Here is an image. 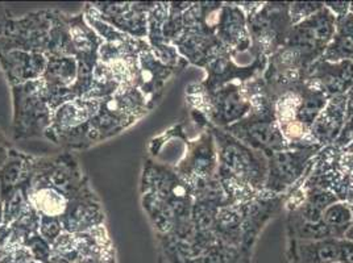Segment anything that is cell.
<instances>
[{
    "instance_id": "obj_19",
    "label": "cell",
    "mask_w": 353,
    "mask_h": 263,
    "mask_svg": "<svg viewBox=\"0 0 353 263\" xmlns=\"http://www.w3.org/2000/svg\"><path fill=\"white\" fill-rule=\"evenodd\" d=\"M288 255L292 263H336L343 261V240H289Z\"/></svg>"
},
{
    "instance_id": "obj_14",
    "label": "cell",
    "mask_w": 353,
    "mask_h": 263,
    "mask_svg": "<svg viewBox=\"0 0 353 263\" xmlns=\"http://www.w3.org/2000/svg\"><path fill=\"white\" fill-rule=\"evenodd\" d=\"M48 59L43 53L26 50L0 52V67L11 87L43 78Z\"/></svg>"
},
{
    "instance_id": "obj_3",
    "label": "cell",
    "mask_w": 353,
    "mask_h": 263,
    "mask_svg": "<svg viewBox=\"0 0 353 263\" xmlns=\"http://www.w3.org/2000/svg\"><path fill=\"white\" fill-rule=\"evenodd\" d=\"M149 109L147 98L132 85L121 86L115 95L103 99L98 115L90 121V140L97 144L130 128L145 116Z\"/></svg>"
},
{
    "instance_id": "obj_33",
    "label": "cell",
    "mask_w": 353,
    "mask_h": 263,
    "mask_svg": "<svg viewBox=\"0 0 353 263\" xmlns=\"http://www.w3.org/2000/svg\"><path fill=\"white\" fill-rule=\"evenodd\" d=\"M347 96V120L353 116V87L345 94Z\"/></svg>"
},
{
    "instance_id": "obj_31",
    "label": "cell",
    "mask_w": 353,
    "mask_h": 263,
    "mask_svg": "<svg viewBox=\"0 0 353 263\" xmlns=\"http://www.w3.org/2000/svg\"><path fill=\"white\" fill-rule=\"evenodd\" d=\"M12 150L14 149L11 147L8 138L6 137V134L3 132L0 131V167L4 165V162L8 160Z\"/></svg>"
},
{
    "instance_id": "obj_4",
    "label": "cell",
    "mask_w": 353,
    "mask_h": 263,
    "mask_svg": "<svg viewBox=\"0 0 353 263\" xmlns=\"http://www.w3.org/2000/svg\"><path fill=\"white\" fill-rule=\"evenodd\" d=\"M188 94L192 109L203 114L210 125L221 129L243 120L252 111V101L245 83H230L212 92L203 91L198 85L189 88Z\"/></svg>"
},
{
    "instance_id": "obj_10",
    "label": "cell",
    "mask_w": 353,
    "mask_h": 263,
    "mask_svg": "<svg viewBox=\"0 0 353 263\" xmlns=\"http://www.w3.org/2000/svg\"><path fill=\"white\" fill-rule=\"evenodd\" d=\"M176 173L189 185L192 192L218 176V153L211 132H203L189 145L183 161L176 167Z\"/></svg>"
},
{
    "instance_id": "obj_21",
    "label": "cell",
    "mask_w": 353,
    "mask_h": 263,
    "mask_svg": "<svg viewBox=\"0 0 353 263\" xmlns=\"http://www.w3.org/2000/svg\"><path fill=\"white\" fill-rule=\"evenodd\" d=\"M46 69L41 81L45 94L73 87L78 79V61L74 56H46Z\"/></svg>"
},
{
    "instance_id": "obj_37",
    "label": "cell",
    "mask_w": 353,
    "mask_h": 263,
    "mask_svg": "<svg viewBox=\"0 0 353 263\" xmlns=\"http://www.w3.org/2000/svg\"><path fill=\"white\" fill-rule=\"evenodd\" d=\"M336 263H344V262H336Z\"/></svg>"
},
{
    "instance_id": "obj_9",
    "label": "cell",
    "mask_w": 353,
    "mask_h": 263,
    "mask_svg": "<svg viewBox=\"0 0 353 263\" xmlns=\"http://www.w3.org/2000/svg\"><path fill=\"white\" fill-rule=\"evenodd\" d=\"M53 10L34 11L21 17H11L0 37V52L26 50L46 54Z\"/></svg>"
},
{
    "instance_id": "obj_30",
    "label": "cell",
    "mask_w": 353,
    "mask_h": 263,
    "mask_svg": "<svg viewBox=\"0 0 353 263\" xmlns=\"http://www.w3.org/2000/svg\"><path fill=\"white\" fill-rule=\"evenodd\" d=\"M324 6L334 14V15L336 16V20L338 19H341V17H344L345 15H348L350 14V7H351V3H345V1H336V3H334V1H327V3H324Z\"/></svg>"
},
{
    "instance_id": "obj_5",
    "label": "cell",
    "mask_w": 353,
    "mask_h": 263,
    "mask_svg": "<svg viewBox=\"0 0 353 263\" xmlns=\"http://www.w3.org/2000/svg\"><path fill=\"white\" fill-rule=\"evenodd\" d=\"M102 101L77 98L54 109L52 125L45 137L68 149H85L92 145L90 140V121L98 115Z\"/></svg>"
},
{
    "instance_id": "obj_35",
    "label": "cell",
    "mask_w": 353,
    "mask_h": 263,
    "mask_svg": "<svg viewBox=\"0 0 353 263\" xmlns=\"http://www.w3.org/2000/svg\"><path fill=\"white\" fill-rule=\"evenodd\" d=\"M3 225V202L0 200V227Z\"/></svg>"
},
{
    "instance_id": "obj_28",
    "label": "cell",
    "mask_w": 353,
    "mask_h": 263,
    "mask_svg": "<svg viewBox=\"0 0 353 263\" xmlns=\"http://www.w3.org/2000/svg\"><path fill=\"white\" fill-rule=\"evenodd\" d=\"M33 260L30 249L20 245H6L0 248V263H30Z\"/></svg>"
},
{
    "instance_id": "obj_26",
    "label": "cell",
    "mask_w": 353,
    "mask_h": 263,
    "mask_svg": "<svg viewBox=\"0 0 353 263\" xmlns=\"http://www.w3.org/2000/svg\"><path fill=\"white\" fill-rule=\"evenodd\" d=\"M26 248L30 249V254L36 262L50 263L52 245L45 241L40 233L33 234L27 241Z\"/></svg>"
},
{
    "instance_id": "obj_6",
    "label": "cell",
    "mask_w": 353,
    "mask_h": 263,
    "mask_svg": "<svg viewBox=\"0 0 353 263\" xmlns=\"http://www.w3.org/2000/svg\"><path fill=\"white\" fill-rule=\"evenodd\" d=\"M14 140L45 137L52 125L53 109L45 98L44 82L41 79L14 86Z\"/></svg>"
},
{
    "instance_id": "obj_16",
    "label": "cell",
    "mask_w": 353,
    "mask_h": 263,
    "mask_svg": "<svg viewBox=\"0 0 353 263\" xmlns=\"http://www.w3.org/2000/svg\"><path fill=\"white\" fill-rule=\"evenodd\" d=\"M215 36L227 52L247 50L252 46L248 19L237 3H223Z\"/></svg>"
},
{
    "instance_id": "obj_13",
    "label": "cell",
    "mask_w": 353,
    "mask_h": 263,
    "mask_svg": "<svg viewBox=\"0 0 353 263\" xmlns=\"http://www.w3.org/2000/svg\"><path fill=\"white\" fill-rule=\"evenodd\" d=\"M303 81L322 90L328 98L345 95L353 87V62L318 59L307 69Z\"/></svg>"
},
{
    "instance_id": "obj_1",
    "label": "cell",
    "mask_w": 353,
    "mask_h": 263,
    "mask_svg": "<svg viewBox=\"0 0 353 263\" xmlns=\"http://www.w3.org/2000/svg\"><path fill=\"white\" fill-rule=\"evenodd\" d=\"M216 153L218 179L234 203L265 196L268 158L263 153L240 143L228 132L208 124Z\"/></svg>"
},
{
    "instance_id": "obj_36",
    "label": "cell",
    "mask_w": 353,
    "mask_h": 263,
    "mask_svg": "<svg viewBox=\"0 0 353 263\" xmlns=\"http://www.w3.org/2000/svg\"><path fill=\"white\" fill-rule=\"evenodd\" d=\"M350 12L353 14V3H351V7H350Z\"/></svg>"
},
{
    "instance_id": "obj_25",
    "label": "cell",
    "mask_w": 353,
    "mask_h": 263,
    "mask_svg": "<svg viewBox=\"0 0 353 263\" xmlns=\"http://www.w3.org/2000/svg\"><path fill=\"white\" fill-rule=\"evenodd\" d=\"M353 221V207L347 202H336L330 205L323 213V222L330 229L332 238L343 240Z\"/></svg>"
},
{
    "instance_id": "obj_29",
    "label": "cell",
    "mask_w": 353,
    "mask_h": 263,
    "mask_svg": "<svg viewBox=\"0 0 353 263\" xmlns=\"http://www.w3.org/2000/svg\"><path fill=\"white\" fill-rule=\"evenodd\" d=\"M324 7V3H289V15L293 25L309 19Z\"/></svg>"
},
{
    "instance_id": "obj_23",
    "label": "cell",
    "mask_w": 353,
    "mask_h": 263,
    "mask_svg": "<svg viewBox=\"0 0 353 263\" xmlns=\"http://www.w3.org/2000/svg\"><path fill=\"white\" fill-rule=\"evenodd\" d=\"M321 59L327 62H353V14L350 12L338 19L335 34Z\"/></svg>"
},
{
    "instance_id": "obj_11",
    "label": "cell",
    "mask_w": 353,
    "mask_h": 263,
    "mask_svg": "<svg viewBox=\"0 0 353 263\" xmlns=\"http://www.w3.org/2000/svg\"><path fill=\"white\" fill-rule=\"evenodd\" d=\"M98 15L133 39L147 40L148 14L154 3H91Z\"/></svg>"
},
{
    "instance_id": "obj_22",
    "label": "cell",
    "mask_w": 353,
    "mask_h": 263,
    "mask_svg": "<svg viewBox=\"0 0 353 263\" xmlns=\"http://www.w3.org/2000/svg\"><path fill=\"white\" fill-rule=\"evenodd\" d=\"M32 158L12 150L8 160L0 167V200L3 202L12 191L24 185L30 178Z\"/></svg>"
},
{
    "instance_id": "obj_12",
    "label": "cell",
    "mask_w": 353,
    "mask_h": 263,
    "mask_svg": "<svg viewBox=\"0 0 353 263\" xmlns=\"http://www.w3.org/2000/svg\"><path fill=\"white\" fill-rule=\"evenodd\" d=\"M104 219L103 207L88 183L69 200L66 211L61 216V222L65 233L78 234L102 227Z\"/></svg>"
},
{
    "instance_id": "obj_2",
    "label": "cell",
    "mask_w": 353,
    "mask_h": 263,
    "mask_svg": "<svg viewBox=\"0 0 353 263\" xmlns=\"http://www.w3.org/2000/svg\"><path fill=\"white\" fill-rule=\"evenodd\" d=\"M328 101L330 98L322 90L305 81L298 82L276 99L277 121L285 140L290 145L315 144L310 133L311 127Z\"/></svg>"
},
{
    "instance_id": "obj_18",
    "label": "cell",
    "mask_w": 353,
    "mask_h": 263,
    "mask_svg": "<svg viewBox=\"0 0 353 263\" xmlns=\"http://www.w3.org/2000/svg\"><path fill=\"white\" fill-rule=\"evenodd\" d=\"M347 121V96L339 95L330 98L322 114L311 127V138L322 147H332Z\"/></svg>"
},
{
    "instance_id": "obj_27",
    "label": "cell",
    "mask_w": 353,
    "mask_h": 263,
    "mask_svg": "<svg viewBox=\"0 0 353 263\" xmlns=\"http://www.w3.org/2000/svg\"><path fill=\"white\" fill-rule=\"evenodd\" d=\"M39 233L44 238L45 241H48L50 245H53L59 240V235L63 233L61 218L40 215Z\"/></svg>"
},
{
    "instance_id": "obj_32",
    "label": "cell",
    "mask_w": 353,
    "mask_h": 263,
    "mask_svg": "<svg viewBox=\"0 0 353 263\" xmlns=\"http://www.w3.org/2000/svg\"><path fill=\"white\" fill-rule=\"evenodd\" d=\"M12 16L10 15V10H7L6 7H1L0 6V37L3 36L4 30H6V25L8 23V20L11 19Z\"/></svg>"
},
{
    "instance_id": "obj_17",
    "label": "cell",
    "mask_w": 353,
    "mask_h": 263,
    "mask_svg": "<svg viewBox=\"0 0 353 263\" xmlns=\"http://www.w3.org/2000/svg\"><path fill=\"white\" fill-rule=\"evenodd\" d=\"M174 69L163 65L157 59L150 48L143 50L137 56V70L134 78V86L139 88L147 98L150 108L161 94L165 83L174 74Z\"/></svg>"
},
{
    "instance_id": "obj_7",
    "label": "cell",
    "mask_w": 353,
    "mask_h": 263,
    "mask_svg": "<svg viewBox=\"0 0 353 263\" xmlns=\"http://www.w3.org/2000/svg\"><path fill=\"white\" fill-rule=\"evenodd\" d=\"M323 147L316 144L290 145L268 157L265 196H282L309 174L315 157Z\"/></svg>"
},
{
    "instance_id": "obj_24",
    "label": "cell",
    "mask_w": 353,
    "mask_h": 263,
    "mask_svg": "<svg viewBox=\"0 0 353 263\" xmlns=\"http://www.w3.org/2000/svg\"><path fill=\"white\" fill-rule=\"evenodd\" d=\"M45 56H74L73 44L70 39L68 15L59 10H53L52 27L49 33V45Z\"/></svg>"
},
{
    "instance_id": "obj_20",
    "label": "cell",
    "mask_w": 353,
    "mask_h": 263,
    "mask_svg": "<svg viewBox=\"0 0 353 263\" xmlns=\"http://www.w3.org/2000/svg\"><path fill=\"white\" fill-rule=\"evenodd\" d=\"M68 24L75 59L94 69L99 61L98 53L103 40L88 25L83 12L78 15H68Z\"/></svg>"
},
{
    "instance_id": "obj_15",
    "label": "cell",
    "mask_w": 353,
    "mask_h": 263,
    "mask_svg": "<svg viewBox=\"0 0 353 263\" xmlns=\"http://www.w3.org/2000/svg\"><path fill=\"white\" fill-rule=\"evenodd\" d=\"M173 45L188 63L201 67H206L225 52L215 34L199 30H185Z\"/></svg>"
},
{
    "instance_id": "obj_34",
    "label": "cell",
    "mask_w": 353,
    "mask_h": 263,
    "mask_svg": "<svg viewBox=\"0 0 353 263\" xmlns=\"http://www.w3.org/2000/svg\"><path fill=\"white\" fill-rule=\"evenodd\" d=\"M345 240H350V241H353V221L352 225H351V228L348 229V232L345 234V237H344Z\"/></svg>"
},
{
    "instance_id": "obj_8",
    "label": "cell",
    "mask_w": 353,
    "mask_h": 263,
    "mask_svg": "<svg viewBox=\"0 0 353 263\" xmlns=\"http://www.w3.org/2000/svg\"><path fill=\"white\" fill-rule=\"evenodd\" d=\"M247 19L252 45L266 57L280 50L293 28L289 3H263Z\"/></svg>"
}]
</instances>
